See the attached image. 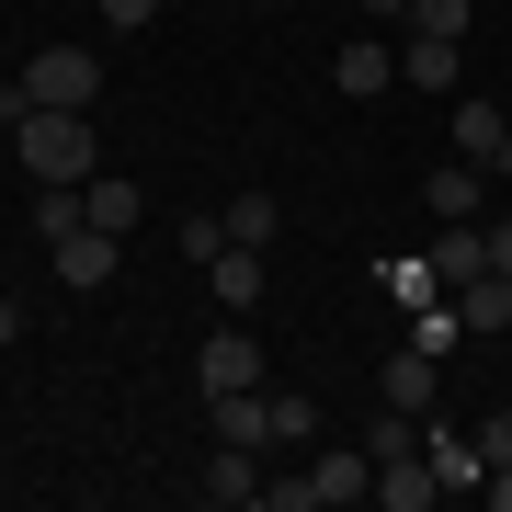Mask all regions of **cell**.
Listing matches in <instances>:
<instances>
[{
    "instance_id": "6da1fadb",
    "label": "cell",
    "mask_w": 512,
    "mask_h": 512,
    "mask_svg": "<svg viewBox=\"0 0 512 512\" xmlns=\"http://www.w3.org/2000/svg\"><path fill=\"white\" fill-rule=\"evenodd\" d=\"M12 160L35 171V194H46V183H92V171H103V137H92V114L23 103V114H12Z\"/></svg>"
},
{
    "instance_id": "7a4b0ae2",
    "label": "cell",
    "mask_w": 512,
    "mask_h": 512,
    "mask_svg": "<svg viewBox=\"0 0 512 512\" xmlns=\"http://www.w3.org/2000/svg\"><path fill=\"white\" fill-rule=\"evenodd\" d=\"M205 421H217V444H308L319 433V410L296 399V387H228V399H205Z\"/></svg>"
},
{
    "instance_id": "3957f363",
    "label": "cell",
    "mask_w": 512,
    "mask_h": 512,
    "mask_svg": "<svg viewBox=\"0 0 512 512\" xmlns=\"http://www.w3.org/2000/svg\"><path fill=\"white\" fill-rule=\"evenodd\" d=\"M23 92L57 103V114H92L103 103V57L92 46H35V57H23Z\"/></svg>"
},
{
    "instance_id": "277c9868",
    "label": "cell",
    "mask_w": 512,
    "mask_h": 512,
    "mask_svg": "<svg viewBox=\"0 0 512 512\" xmlns=\"http://www.w3.org/2000/svg\"><path fill=\"white\" fill-rule=\"evenodd\" d=\"M114 251H126V239H114V228H92V217L46 239V262H57V285H80V296H92V285H114Z\"/></svg>"
},
{
    "instance_id": "5b68a950",
    "label": "cell",
    "mask_w": 512,
    "mask_h": 512,
    "mask_svg": "<svg viewBox=\"0 0 512 512\" xmlns=\"http://www.w3.org/2000/svg\"><path fill=\"white\" fill-rule=\"evenodd\" d=\"M399 80H410L421 103H456V92H467V46H456V35H410V46H399Z\"/></svg>"
},
{
    "instance_id": "8992f818",
    "label": "cell",
    "mask_w": 512,
    "mask_h": 512,
    "mask_svg": "<svg viewBox=\"0 0 512 512\" xmlns=\"http://www.w3.org/2000/svg\"><path fill=\"white\" fill-rule=\"evenodd\" d=\"M194 376H205V399H228V387H262V342H251V319H228L217 342L194 353Z\"/></svg>"
},
{
    "instance_id": "52a82bcc",
    "label": "cell",
    "mask_w": 512,
    "mask_h": 512,
    "mask_svg": "<svg viewBox=\"0 0 512 512\" xmlns=\"http://www.w3.org/2000/svg\"><path fill=\"white\" fill-rule=\"evenodd\" d=\"M421 205H433V217H490V171H478V160L421 171Z\"/></svg>"
},
{
    "instance_id": "ba28073f",
    "label": "cell",
    "mask_w": 512,
    "mask_h": 512,
    "mask_svg": "<svg viewBox=\"0 0 512 512\" xmlns=\"http://www.w3.org/2000/svg\"><path fill=\"white\" fill-rule=\"evenodd\" d=\"M330 80H342L353 103H376L387 80H399V46H376V35H342V57H330Z\"/></svg>"
},
{
    "instance_id": "9c48e42d",
    "label": "cell",
    "mask_w": 512,
    "mask_h": 512,
    "mask_svg": "<svg viewBox=\"0 0 512 512\" xmlns=\"http://www.w3.org/2000/svg\"><path fill=\"white\" fill-rule=\"evenodd\" d=\"M80 217H92V228H114V239H137V217H148V194L126 183V171H92V183H80Z\"/></svg>"
},
{
    "instance_id": "30bf717a",
    "label": "cell",
    "mask_w": 512,
    "mask_h": 512,
    "mask_svg": "<svg viewBox=\"0 0 512 512\" xmlns=\"http://www.w3.org/2000/svg\"><path fill=\"white\" fill-rule=\"evenodd\" d=\"M444 114H456V160L490 171V160H501V137H512V114H501V103H478V92H456Z\"/></svg>"
},
{
    "instance_id": "8fae6325",
    "label": "cell",
    "mask_w": 512,
    "mask_h": 512,
    "mask_svg": "<svg viewBox=\"0 0 512 512\" xmlns=\"http://www.w3.org/2000/svg\"><path fill=\"white\" fill-rule=\"evenodd\" d=\"M376 399L421 421V410H433V353H421V342H399V353H387V376H376Z\"/></svg>"
},
{
    "instance_id": "7c38bea8",
    "label": "cell",
    "mask_w": 512,
    "mask_h": 512,
    "mask_svg": "<svg viewBox=\"0 0 512 512\" xmlns=\"http://www.w3.org/2000/svg\"><path fill=\"white\" fill-rule=\"evenodd\" d=\"M205 296H228V319H251V308H262V251H239V239H228V251L205 262Z\"/></svg>"
},
{
    "instance_id": "4fadbf2b",
    "label": "cell",
    "mask_w": 512,
    "mask_h": 512,
    "mask_svg": "<svg viewBox=\"0 0 512 512\" xmlns=\"http://www.w3.org/2000/svg\"><path fill=\"white\" fill-rule=\"evenodd\" d=\"M456 319H467V342H501V330H512V274L456 285Z\"/></svg>"
},
{
    "instance_id": "5bb4252c",
    "label": "cell",
    "mask_w": 512,
    "mask_h": 512,
    "mask_svg": "<svg viewBox=\"0 0 512 512\" xmlns=\"http://www.w3.org/2000/svg\"><path fill=\"white\" fill-rule=\"evenodd\" d=\"M205 501H228V512H251V501H262V467H251V444H217V467H205Z\"/></svg>"
},
{
    "instance_id": "9a60e30c",
    "label": "cell",
    "mask_w": 512,
    "mask_h": 512,
    "mask_svg": "<svg viewBox=\"0 0 512 512\" xmlns=\"http://www.w3.org/2000/svg\"><path fill=\"white\" fill-rule=\"evenodd\" d=\"M433 490H444V478H433V456H399V467H376V501H387V512H421Z\"/></svg>"
},
{
    "instance_id": "2e32d148",
    "label": "cell",
    "mask_w": 512,
    "mask_h": 512,
    "mask_svg": "<svg viewBox=\"0 0 512 512\" xmlns=\"http://www.w3.org/2000/svg\"><path fill=\"white\" fill-rule=\"evenodd\" d=\"M217 217H228V239H239V251H274L285 205H274V194H239V205H217Z\"/></svg>"
},
{
    "instance_id": "e0dca14e",
    "label": "cell",
    "mask_w": 512,
    "mask_h": 512,
    "mask_svg": "<svg viewBox=\"0 0 512 512\" xmlns=\"http://www.w3.org/2000/svg\"><path fill=\"white\" fill-rule=\"evenodd\" d=\"M365 456H376V467H399V456H421V433H410V410H376V421H365Z\"/></svg>"
},
{
    "instance_id": "ac0fdd59",
    "label": "cell",
    "mask_w": 512,
    "mask_h": 512,
    "mask_svg": "<svg viewBox=\"0 0 512 512\" xmlns=\"http://www.w3.org/2000/svg\"><path fill=\"white\" fill-rule=\"evenodd\" d=\"M433 478H444V490H478V478H490V467H478V433H444L433 444Z\"/></svg>"
},
{
    "instance_id": "d6986e66",
    "label": "cell",
    "mask_w": 512,
    "mask_h": 512,
    "mask_svg": "<svg viewBox=\"0 0 512 512\" xmlns=\"http://www.w3.org/2000/svg\"><path fill=\"white\" fill-rule=\"evenodd\" d=\"M467 23H478V0H410V35H456L467 46Z\"/></svg>"
},
{
    "instance_id": "ffe728a7",
    "label": "cell",
    "mask_w": 512,
    "mask_h": 512,
    "mask_svg": "<svg viewBox=\"0 0 512 512\" xmlns=\"http://www.w3.org/2000/svg\"><path fill=\"white\" fill-rule=\"evenodd\" d=\"M387 296H399V308H433L444 274H433V262H387Z\"/></svg>"
},
{
    "instance_id": "44dd1931",
    "label": "cell",
    "mask_w": 512,
    "mask_h": 512,
    "mask_svg": "<svg viewBox=\"0 0 512 512\" xmlns=\"http://www.w3.org/2000/svg\"><path fill=\"white\" fill-rule=\"evenodd\" d=\"M171 239H183V251H194V262H217V251H228V217H217V205H194V217H183V228H171Z\"/></svg>"
},
{
    "instance_id": "7402d4cb",
    "label": "cell",
    "mask_w": 512,
    "mask_h": 512,
    "mask_svg": "<svg viewBox=\"0 0 512 512\" xmlns=\"http://www.w3.org/2000/svg\"><path fill=\"white\" fill-rule=\"evenodd\" d=\"M478 467H490V478L512 467V410H501V421H478Z\"/></svg>"
},
{
    "instance_id": "603a6c76",
    "label": "cell",
    "mask_w": 512,
    "mask_h": 512,
    "mask_svg": "<svg viewBox=\"0 0 512 512\" xmlns=\"http://www.w3.org/2000/svg\"><path fill=\"white\" fill-rule=\"evenodd\" d=\"M103 23H126V35H148V23H160V0H103Z\"/></svg>"
},
{
    "instance_id": "cb8c5ba5",
    "label": "cell",
    "mask_w": 512,
    "mask_h": 512,
    "mask_svg": "<svg viewBox=\"0 0 512 512\" xmlns=\"http://www.w3.org/2000/svg\"><path fill=\"white\" fill-rule=\"evenodd\" d=\"M490 274H512V205L490 217Z\"/></svg>"
},
{
    "instance_id": "d4e9b609",
    "label": "cell",
    "mask_w": 512,
    "mask_h": 512,
    "mask_svg": "<svg viewBox=\"0 0 512 512\" xmlns=\"http://www.w3.org/2000/svg\"><path fill=\"white\" fill-rule=\"evenodd\" d=\"M353 12H365V23H410V0H353Z\"/></svg>"
},
{
    "instance_id": "484cf974",
    "label": "cell",
    "mask_w": 512,
    "mask_h": 512,
    "mask_svg": "<svg viewBox=\"0 0 512 512\" xmlns=\"http://www.w3.org/2000/svg\"><path fill=\"white\" fill-rule=\"evenodd\" d=\"M23 342V308H12V296H0V353H12Z\"/></svg>"
},
{
    "instance_id": "4316f807",
    "label": "cell",
    "mask_w": 512,
    "mask_h": 512,
    "mask_svg": "<svg viewBox=\"0 0 512 512\" xmlns=\"http://www.w3.org/2000/svg\"><path fill=\"white\" fill-rule=\"evenodd\" d=\"M490 183H512V137H501V160H490Z\"/></svg>"
},
{
    "instance_id": "83f0119b",
    "label": "cell",
    "mask_w": 512,
    "mask_h": 512,
    "mask_svg": "<svg viewBox=\"0 0 512 512\" xmlns=\"http://www.w3.org/2000/svg\"><path fill=\"white\" fill-rule=\"evenodd\" d=\"M251 12H274V0H251Z\"/></svg>"
}]
</instances>
